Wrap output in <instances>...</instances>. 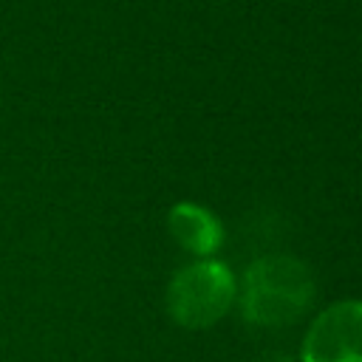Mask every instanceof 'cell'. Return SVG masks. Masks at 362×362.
Listing matches in <instances>:
<instances>
[{
    "label": "cell",
    "instance_id": "6da1fadb",
    "mask_svg": "<svg viewBox=\"0 0 362 362\" xmlns=\"http://www.w3.org/2000/svg\"><path fill=\"white\" fill-rule=\"evenodd\" d=\"M311 269L291 255H266L249 263L238 283L240 317L257 328H286L314 303Z\"/></svg>",
    "mask_w": 362,
    "mask_h": 362
},
{
    "label": "cell",
    "instance_id": "7a4b0ae2",
    "mask_svg": "<svg viewBox=\"0 0 362 362\" xmlns=\"http://www.w3.org/2000/svg\"><path fill=\"white\" fill-rule=\"evenodd\" d=\"M238 297V280L221 260L201 257L178 269L167 286V311L175 325L187 331H204L215 325L232 308Z\"/></svg>",
    "mask_w": 362,
    "mask_h": 362
},
{
    "label": "cell",
    "instance_id": "3957f363",
    "mask_svg": "<svg viewBox=\"0 0 362 362\" xmlns=\"http://www.w3.org/2000/svg\"><path fill=\"white\" fill-rule=\"evenodd\" d=\"M303 362H362V300L322 308L305 331Z\"/></svg>",
    "mask_w": 362,
    "mask_h": 362
},
{
    "label": "cell",
    "instance_id": "277c9868",
    "mask_svg": "<svg viewBox=\"0 0 362 362\" xmlns=\"http://www.w3.org/2000/svg\"><path fill=\"white\" fill-rule=\"evenodd\" d=\"M170 235L181 249H187L195 257H209L221 249L223 243V226L215 218L212 209L195 204V201H181L170 206L167 215Z\"/></svg>",
    "mask_w": 362,
    "mask_h": 362
}]
</instances>
